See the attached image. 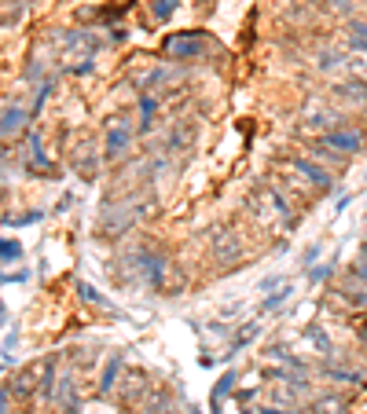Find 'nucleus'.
Masks as SVG:
<instances>
[{"instance_id":"a878e982","label":"nucleus","mask_w":367,"mask_h":414,"mask_svg":"<svg viewBox=\"0 0 367 414\" xmlns=\"http://www.w3.org/2000/svg\"><path fill=\"white\" fill-rule=\"evenodd\" d=\"M327 275H331V264H320V268L312 272V279H316V282H320V279H327Z\"/></svg>"},{"instance_id":"5701e85b","label":"nucleus","mask_w":367,"mask_h":414,"mask_svg":"<svg viewBox=\"0 0 367 414\" xmlns=\"http://www.w3.org/2000/svg\"><path fill=\"white\" fill-rule=\"evenodd\" d=\"M44 213L37 209V213H22V216H8V224H37V220H41Z\"/></svg>"},{"instance_id":"f03ea898","label":"nucleus","mask_w":367,"mask_h":414,"mask_svg":"<svg viewBox=\"0 0 367 414\" xmlns=\"http://www.w3.org/2000/svg\"><path fill=\"white\" fill-rule=\"evenodd\" d=\"M133 151V125L129 118H114L107 129V143H103V154L107 158H125Z\"/></svg>"},{"instance_id":"39448f33","label":"nucleus","mask_w":367,"mask_h":414,"mask_svg":"<svg viewBox=\"0 0 367 414\" xmlns=\"http://www.w3.org/2000/svg\"><path fill=\"white\" fill-rule=\"evenodd\" d=\"M320 151H334V154H356L360 151V136L356 132H342V129H331L320 136Z\"/></svg>"},{"instance_id":"a211bd4d","label":"nucleus","mask_w":367,"mask_h":414,"mask_svg":"<svg viewBox=\"0 0 367 414\" xmlns=\"http://www.w3.org/2000/svg\"><path fill=\"white\" fill-rule=\"evenodd\" d=\"M253 338H258V323H246V330H243V333H239V338L232 341V352H239V348H243V345H250Z\"/></svg>"},{"instance_id":"2eb2a0df","label":"nucleus","mask_w":367,"mask_h":414,"mask_svg":"<svg viewBox=\"0 0 367 414\" xmlns=\"http://www.w3.org/2000/svg\"><path fill=\"white\" fill-rule=\"evenodd\" d=\"M286 297H291V286H279V290H276L272 297H268V301H261V312H272V308H279Z\"/></svg>"},{"instance_id":"cd10ccee","label":"nucleus","mask_w":367,"mask_h":414,"mask_svg":"<svg viewBox=\"0 0 367 414\" xmlns=\"http://www.w3.org/2000/svg\"><path fill=\"white\" fill-rule=\"evenodd\" d=\"M0 323H4V305H0Z\"/></svg>"},{"instance_id":"4468645a","label":"nucleus","mask_w":367,"mask_h":414,"mask_svg":"<svg viewBox=\"0 0 367 414\" xmlns=\"http://www.w3.org/2000/svg\"><path fill=\"white\" fill-rule=\"evenodd\" d=\"M309 125H312V129H323V132H331L334 114H331V110H323V114H320V110H309Z\"/></svg>"},{"instance_id":"aec40b11","label":"nucleus","mask_w":367,"mask_h":414,"mask_svg":"<svg viewBox=\"0 0 367 414\" xmlns=\"http://www.w3.org/2000/svg\"><path fill=\"white\" fill-rule=\"evenodd\" d=\"M19 253H22L19 242H4V238H0V257H4V261H15Z\"/></svg>"},{"instance_id":"6ab92c4d","label":"nucleus","mask_w":367,"mask_h":414,"mask_svg":"<svg viewBox=\"0 0 367 414\" xmlns=\"http://www.w3.org/2000/svg\"><path fill=\"white\" fill-rule=\"evenodd\" d=\"M118 367H121V356H114V359L107 363V371H103V385H100L103 392H107L110 385H114V374H118Z\"/></svg>"},{"instance_id":"1a4fd4ad","label":"nucleus","mask_w":367,"mask_h":414,"mask_svg":"<svg viewBox=\"0 0 367 414\" xmlns=\"http://www.w3.org/2000/svg\"><path fill=\"white\" fill-rule=\"evenodd\" d=\"M77 294H81L85 305H95V308H103V312H114V305H110V301H103V294L95 290V286H88V282H77Z\"/></svg>"},{"instance_id":"f8f14e48","label":"nucleus","mask_w":367,"mask_h":414,"mask_svg":"<svg viewBox=\"0 0 367 414\" xmlns=\"http://www.w3.org/2000/svg\"><path fill=\"white\" fill-rule=\"evenodd\" d=\"M349 44H353V52L367 55V22H353V26H349Z\"/></svg>"},{"instance_id":"7ed1b4c3","label":"nucleus","mask_w":367,"mask_h":414,"mask_svg":"<svg viewBox=\"0 0 367 414\" xmlns=\"http://www.w3.org/2000/svg\"><path fill=\"white\" fill-rule=\"evenodd\" d=\"M210 249H213V261L217 264H232L239 257V235L228 231V228H217L213 238H210Z\"/></svg>"},{"instance_id":"412c9836","label":"nucleus","mask_w":367,"mask_h":414,"mask_svg":"<svg viewBox=\"0 0 367 414\" xmlns=\"http://www.w3.org/2000/svg\"><path fill=\"white\" fill-rule=\"evenodd\" d=\"M309 341H312L316 348H320V352H331V338H327V333H320V330H309Z\"/></svg>"},{"instance_id":"9d476101","label":"nucleus","mask_w":367,"mask_h":414,"mask_svg":"<svg viewBox=\"0 0 367 414\" xmlns=\"http://www.w3.org/2000/svg\"><path fill=\"white\" fill-rule=\"evenodd\" d=\"M232 385H235V374H232V371H228V374H225V378H220L217 385H213V396H210V410H213V414H220V403H225V396H228V389H232Z\"/></svg>"},{"instance_id":"c85d7f7f","label":"nucleus","mask_w":367,"mask_h":414,"mask_svg":"<svg viewBox=\"0 0 367 414\" xmlns=\"http://www.w3.org/2000/svg\"><path fill=\"white\" fill-rule=\"evenodd\" d=\"M158 414H177V410H158Z\"/></svg>"},{"instance_id":"423d86ee","label":"nucleus","mask_w":367,"mask_h":414,"mask_svg":"<svg viewBox=\"0 0 367 414\" xmlns=\"http://www.w3.org/2000/svg\"><path fill=\"white\" fill-rule=\"evenodd\" d=\"M26 121H29V114L22 106H4V110H0V139H8L11 132H19Z\"/></svg>"},{"instance_id":"f257e3e1","label":"nucleus","mask_w":367,"mask_h":414,"mask_svg":"<svg viewBox=\"0 0 367 414\" xmlns=\"http://www.w3.org/2000/svg\"><path fill=\"white\" fill-rule=\"evenodd\" d=\"M55 44L62 48V70L67 74H88L92 70V55H95V41L81 29H59Z\"/></svg>"},{"instance_id":"ddd939ff","label":"nucleus","mask_w":367,"mask_h":414,"mask_svg":"<svg viewBox=\"0 0 367 414\" xmlns=\"http://www.w3.org/2000/svg\"><path fill=\"white\" fill-rule=\"evenodd\" d=\"M29 392H34V374H19V378H15L11 381V396H29Z\"/></svg>"},{"instance_id":"0eeeda50","label":"nucleus","mask_w":367,"mask_h":414,"mask_svg":"<svg viewBox=\"0 0 367 414\" xmlns=\"http://www.w3.org/2000/svg\"><path fill=\"white\" fill-rule=\"evenodd\" d=\"M136 261L143 264V275H147V282L158 290V286H162V272H166V257H162V253H140Z\"/></svg>"},{"instance_id":"b1692460","label":"nucleus","mask_w":367,"mask_h":414,"mask_svg":"<svg viewBox=\"0 0 367 414\" xmlns=\"http://www.w3.org/2000/svg\"><path fill=\"white\" fill-rule=\"evenodd\" d=\"M353 275H356L360 282H367V249L360 253V261H356V268H353Z\"/></svg>"},{"instance_id":"f3484780","label":"nucleus","mask_w":367,"mask_h":414,"mask_svg":"<svg viewBox=\"0 0 367 414\" xmlns=\"http://www.w3.org/2000/svg\"><path fill=\"white\" fill-rule=\"evenodd\" d=\"M140 125H143V129H151V121H154V99H151V95H143V99H140Z\"/></svg>"},{"instance_id":"9b49d317","label":"nucleus","mask_w":367,"mask_h":414,"mask_svg":"<svg viewBox=\"0 0 367 414\" xmlns=\"http://www.w3.org/2000/svg\"><path fill=\"white\" fill-rule=\"evenodd\" d=\"M29 158H34V169H37V172H48V169H52V162H48V154L41 151V136H37V132L29 136Z\"/></svg>"},{"instance_id":"6e6552de","label":"nucleus","mask_w":367,"mask_h":414,"mask_svg":"<svg viewBox=\"0 0 367 414\" xmlns=\"http://www.w3.org/2000/svg\"><path fill=\"white\" fill-rule=\"evenodd\" d=\"M291 169H294V172H301V177H309V184H316V187L331 191V172L316 169V165L309 162V158H294V162H291Z\"/></svg>"},{"instance_id":"dca6fc26","label":"nucleus","mask_w":367,"mask_h":414,"mask_svg":"<svg viewBox=\"0 0 367 414\" xmlns=\"http://www.w3.org/2000/svg\"><path fill=\"white\" fill-rule=\"evenodd\" d=\"M342 297H345V305H353V308H363L367 305V290H353V286H345Z\"/></svg>"},{"instance_id":"393cba45","label":"nucleus","mask_w":367,"mask_h":414,"mask_svg":"<svg viewBox=\"0 0 367 414\" xmlns=\"http://www.w3.org/2000/svg\"><path fill=\"white\" fill-rule=\"evenodd\" d=\"M8 400H11V389H0V414H8Z\"/></svg>"},{"instance_id":"bb28decb","label":"nucleus","mask_w":367,"mask_h":414,"mask_svg":"<svg viewBox=\"0 0 367 414\" xmlns=\"http://www.w3.org/2000/svg\"><path fill=\"white\" fill-rule=\"evenodd\" d=\"M258 414H294V410H279V407H261Z\"/></svg>"},{"instance_id":"20e7f679","label":"nucleus","mask_w":367,"mask_h":414,"mask_svg":"<svg viewBox=\"0 0 367 414\" xmlns=\"http://www.w3.org/2000/svg\"><path fill=\"white\" fill-rule=\"evenodd\" d=\"M202 52H206V44L199 34H177L166 41V55H173V59H199Z\"/></svg>"},{"instance_id":"4be33fe9","label":"nucleus","mask_w":367,"mask_h":414,"mask_svg":"<svg viewBox=\"0 0 367 414\" xmlns=\"http://www.w3.org/2000/svg\"><path fill=\"white\" fill-rule=\"evenodd\" d=\"M173 4H177V0H154V19H169Z\"/></svg>"}]
</instances>
